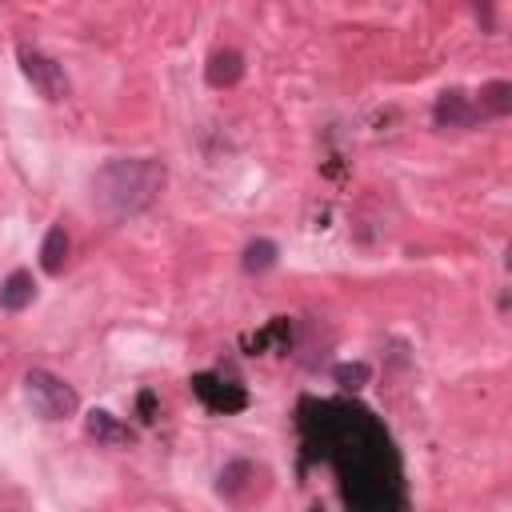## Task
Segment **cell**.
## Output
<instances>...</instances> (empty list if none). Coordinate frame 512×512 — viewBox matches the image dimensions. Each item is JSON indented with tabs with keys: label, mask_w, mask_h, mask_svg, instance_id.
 <instances>
[{
	"label": "cell",
	"mask_w": 512,
	"mask_h": 512,
	"mask_svg": "<svg viewBox=\"0 0 512 512\" xmlns=\"http://www.w3.org/2000/svg\"><path fill=\"white\" fill-rule=\"evenodd\" d=\"M32 300H36V280H32V272H24V268L8 272L4 284H0V308H4V312H24Z\"/></svg>",
	"instance_id": "cell-8"
},
{
	"label": "cell",
	"mask_w": 512,
	"mask_h": 512,
	"mask_svg": "<svg viewBox=\"0 0 512 512\" xmlns=\"http://www.w3.org/2000/svg\"><path fill=\"white\" fill-rule=\"evenodd\" d=\"M332 376H336L340 388H352V392H356V388H364V380H368V364H336Z\"/></svg>",
	"instance_id": "cell-14"
},
{
	"label": "cell",
	"mask_w": 512,
	"mask_h": 512,
	"mask_svg": "<svg viewBox=\"0 0 512 512\" xmlns=\"http://www.w3.org/2000/svg\"><path fill=\"white\" fill-rule=\"evenodd\" d=\"M476 108L488 112V116H508L512 112V84L508 80H496V84L480 88V104Z\"/></svg>",
	"instance_id": "cell-11"
},
{
	"label": "cell",
	"mask_w": 512,
	"mask_h": 512,
	"mask_svg": "<svg viewBox=\"0 0 512 512\" xmlns=\"http://www.w3.org/2000/svg\"><path fill=\"white\" fill-rule=\"evenodd\" d=\"M208 84L212 88H232L240 76H244V60H240V52H232V48H224V52H212V60H208Z\"/></svg>",
	"instance_id": "cell-9"
},
{
	"label": "cell",
	"mask_w": 512,
	"mask_h": 512,
	"mask_svg": "<svg viewBox=\"0 0 512 512\" xmlns=\"http://www.w3.org/2000/svg\"><path fill=\"white\" fill-rule=\"evenodd\" d=\"M152 408H156V396L152 392H140V420H152Z\"/></svg>",
	"instance_id": "cell-15"
},
{
	"label": "cell",
	"mask_w": 512,
	"mask_h": 512,
	"mask_svg": "<svg viewBox=\"0 0 512 512\" xmlns=\"http://www.w3.org/2000/svg\"><path fill=\"white\" fill-rule=\"evenodd\" d=\"M244 472H252V464L248 460H232L224 472H220V496H228V500H236L240 496V488L248 484V480H240Z\"/></svg>",
	"instance_id": "cell-13"
},
{
	"label": "cell",
	"mask_w": 512,
	"mask_h": 512,
	"mask_svg": "<svg viewBox=\"0 0 512 512\" xmlns=\"http://www.w3.org/2000/svg\"><path fill=\"white\" fill-rule=\"evenodd\" d=\"M300 432L312 456H324L344 488L352 508H396L400 496V460L380 428V420L348 400H304Z\"/></svg>",
	"instance_id": "cell-1"
},
{
	"label": "cell",
	"mask_w": 512,
	"mask_h": 512,
	"mask_svg": "<svg viewBox=\"0 0 512 512\" xmlns=\"http://www.w3.org/2000/svg\"><path fill=\"white\" fill-rule=\"evenodd\" d=\"M188 384H192V392L204 400V408H212V412H220V416L248 408V392H244L236 380H220V376H212V372H196Z\"/></svg>",
	"instance_id": "cell-5"
},
{
	"label": "cell",
	"mask_w": 512,
	"mask_h": 512,
	"mask_svg": "<svg viewBox=\"0 0 512 512\" xmlns=\"http://www.w3.org/2000/svg\"><path fill=\"white\" fill-rule=\"evenodd\" d=\"M16 60H20V72L28 76V84H32L44 100H64V96H68L64 64H56L52 56H44L40 48H28V44L16 48Z\"/></svg>",
	"instance_id": "cell-4"
},
{
	"label": "cell",
	"mask_w": 512,
	"mask_h": 512,
	"mask_svg": "<svg viewBox=\"0 0 512 512\" xmlns=\"http://www.w3.org/2000/svg\"><path fill=\"white\" fill-rule=\"evenodd\" d=\"M24 396H28V404H32L44 420H68V416L80 412L76 388H72L64 376L48 372V368H28V372H24Z\"/></svg>",
	"instance_id": "cell-3"
},
{
	"label": "cell",
	"mask_w": 512,
	"mask_h": 512,
	"mask_svg": "<svg viewBox=\"0 0 512 512\" xmlns=\"http://www.w3.org/2000/svg\"><path fill=\"white\" fill-rule=\"evenodd\" d=\"M64 260H68V232L60 224H52L48 236H44V244H40V268L48 276H60L64 272Z\"/></svg>",
	"instance_id": "cell-10"
},
{
	"label": "cell",
	"mask_w": 512,
	"mask_h": 512,
	"mask_svg": "<svg viewBox=\"0 0 512 512\" xmlns=\"http://www.w3.org/2000/svg\"><path fill=\"white\" fill-rule=\"evenodd\" d=\"M476 104H468V96L464 92H440V100H436V108H432V116H436V124L440 128H468L472 120H476Z\"/></svg>",
	"instance_id": "cell-7"
},
{
	"label": "cell",
	"mask_w": 512,
	"mask_h": 512,
	"mask_svg": "<svg viewBox=\"0 0 512 512\" xmlns=\"http://www.w3.org/2000/svg\"><path fill=\"white\" fill-rule=\"evenodd\" d=\"M276 252H280V248H276L272 240H252V244L244 248V260H240V264H244V272H268V268L276 264Z\"/></svg>",
	"instance_id": "cell-12"
},
{
	"label": "cell",
	"mask_w": 512,
	"mask_h": 512,
	"mask_svg": "<svg viewBox=\"0 0 512 512\" xmlns=\"http://www.w3.org/2000/svg\"><path fill=\"white\" fill-rule=\"evenodd\" d=\"M164 188V164L160 160H148V156H120V160H108L96 176H92V204L112 216V220H124V216H136L144 212Z\"/></svg>",
	"instance_id": "cell-2"
},
{
	"label": "cell",
	"mask_w": 512,
	"mask_h": 512,
	"mask_svg": "<svg viewBox=\"0 0 512 512\" xmlns=\"http://www.w3.org/2000/svg\"><path fill=\"white\" fill-rule=\"evenodd\" d=\"M84 428H88V436H92L96 444H108V448H120V444H132V440H136V432H132L128 424H120V420H116L112 412H104V408L88 412Z\"/></svg>",
	"instance_id": "cell-6"
}]
</instances>
